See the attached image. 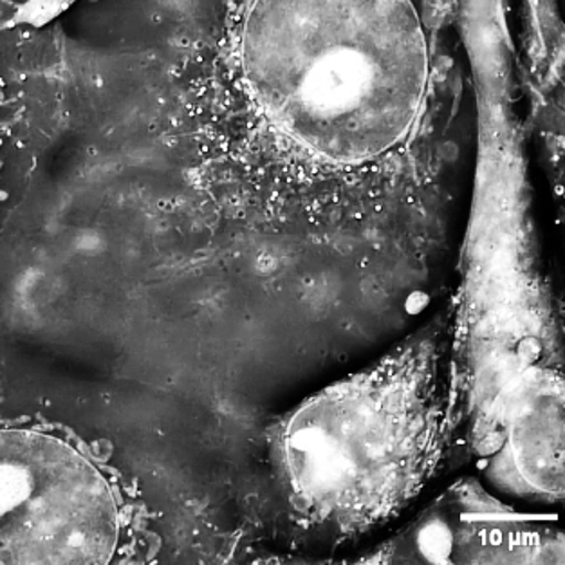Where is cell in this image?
Masks as SVG:
<instances>
[{
    "label": "cell",
    "mask_w": 565,
    "mask_h": 565,
    "mask_svg": "<svg viewBox=\"0 0 565 565\" xmlns=\"http://www.w3.org/2000/svg\"><path fill=\"white\" fill-rule=\"evenodd\" d=\"M507 461L519 482L561 495L564 482V394L558 377L531 371L504 402Z\"/></svg>",
    "instance_id": "cell-4"
},
{
    "label": "cell",
    "mask_w": 565,
    "mask_h": 565,
    "mask_svg": "<svg viewBox=\"0 0 565 565\" xmlns=\"http://www.w3.org/2000/svg\"><path fill=\"white\" fill-rule=\"evenodd\" d=\"M119 535L104 473L60 437L0 428V564H102Z\"/></svg>",
    "instance_id": "cell-3"
},
{
    "label": "cell",
    "mask_w": 565,
    "mask_h": 565,
    "mask_svg": "<svg viewBox=\"0 0 565 565\" xmlns=\"http://www.w3.org/2000/svg\"><path fill=\"white\" fill-rule=\"evenodd\" d=\"M430 354L407 349L295 412L284 465L311 513L348 530L371 526L422 488L439 434Z\"/></svg>",
    "instance_id": "cell-2"
},
{
    "label": "cell",
    "mask_w": 565,
    "mask_h": 565,
    "mask_svg": "<svg viewBox=\"0 0 565 565\" xmlns=\"http://www.w3.org/2000/svg\"><path fill=\"white\" fill-rule=\"evenodd\" d=\"M241 67L278 135L334 169L468 129L456 96L436 89L414 0H254Z\"/></svg>",
    "instance_id": "cell-1"
}]
</instances>
